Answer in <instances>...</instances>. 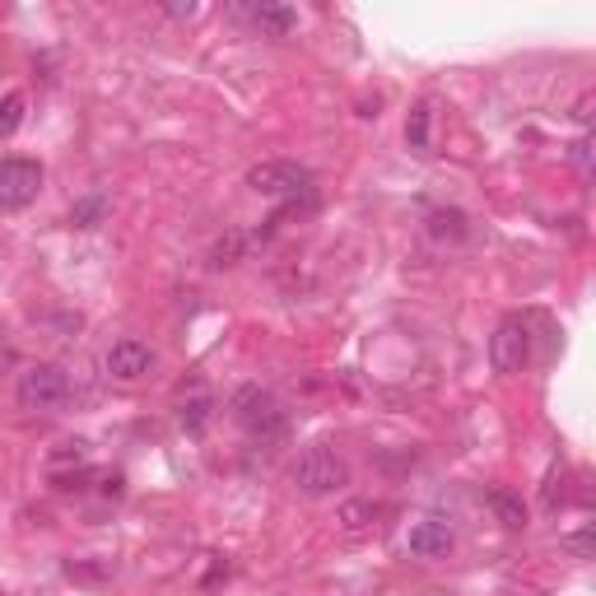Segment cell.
I'll use <instances>...</instances> for the list:
<instances>
[{"label":"cell","mask_w":596,"mask_h":596,"mask_svg":"<svg viewBox=\"0 0 596 596\" xmlns=\"http://www.w3.org/2000/svg\"><path fill=\"white\" fill-rule=\"evenodd\" d=\"M229 420L252 433V439H280L285 433V406L275 401V396L262 387V383H243V387H233L229 396Z\"/></svg>","instance_id":"6da1fadb"},{"label":"cell","mask_w":596,"mask_h":596,"mask_svg":"<svg viewBox=\"0 0 596 596\" xmlns=\"http://www.w3.org/2000/svg\"><path fill=\"white\" fill-rule=\"evenodd\" d=\"M289 481H294L298 494H308V499H327V494L350 485V466H345V456L335 452V448L312 443L308 452H298Z\"/></svg>","instance_id":"7a4b0ae2"},{"label":"cell","mask_w":596,"mask_h":596,"mask_svg":"<svg viewBox=\"0 0 596 596\" xmlns=\"http://www.w3.org/2000/svg\"><path fill=\"white\" fill-rule=\"evenodd\" d=\"M14 396H19V406H24V410L52 415V410H62L70 401V377H66V368H56V364H29L24 373H19Z\"/></svg>","instance_id":"3957f363"},{"label":"cell","mask_w":596,"mask_h":596,"mask_svg":"<svg viewBox=\"0 0 596 596\" xmlns=\"http://www.w3.org/2000/svg\"><path fill=\"white\" fill-rule=\"evenodd\" d=\"M247 187L271 201H298V196H312V173L294 158H266V164L247 168Z\"/></svg>","instance_id":"277c9868"},{"label":"cell","mask_w":596,"mask_h":596,"mask_svg":"<svg viewBox=\"0 0 596 596\" xmlns=\"http://www.w3.org/2000/svg\"><path fill=\"white\" fill-rule=\"evenodd\" d=\"M43 164L37 158H24V154H10L0 158V210H24L37 201L43 191Z\"/></svg>","instance_id":"5b68a950"},{"label":"cell","mask_w":596,"mask_h":596,"mask_svg":"<svg viewBox=\"0 0 596 596\" xmlns=\"http://www.w3.org/2000/svg\"><path fill=\"white\" fill-rule=\"evenodd\" d=\"M531 360V322L527 317H504L499 331L489 335V364L499 373H522Z\"/></svg>","instance_id":"8992f818"},{"label":"cell","mask_w":596,"mask_h":596,"mask_svg":"<svg viewBox=\"0 0 596 596\" xmlns=\"http://www.w3.org/2000/svg\"><path fill=\"white\" fill-rule=\"evenodd\" d=\"M103 368H108V377H117V383H141V377L154 368V350L145 341H135V335H122V341L108 345Z\"/></svg>","instance_id":"52a82bcc"},{"label":"cell","mask_w":596,"mask_h":596,"mask_svg":"<svg viewBox=\"0 0 596 596\" xmlns=\"http://www.w3.org/2000/svg\"><path fill=\"white\" fill-rule=\"evenodd\" d=\"M406 550L415 554V560H448V554L456 550V531L443 518H420L406 531Z\"/></svg>","instance_id":"ba28073f"},{"label":"cell","mask_w":596,"mask_h":596,"mask_svg":"<svg viewBox=\"0 0 596 596\" xmlns=\"http://www.w3.org/2000/svg\"><path fill=\"white\" fill-rule=\"evenodd\" d=\"M247 19H252V29L262 33V37H285V33L298 29V10L275 5V0H262V5H252Z\"/></svg>","instance_id":"9c48e42d"},{"label":"cell","mask_w":596,"mask_h":596,"mask_svg":"<svg viewBox=\"0 0 596 596\" xmlns=\"http://www.w3.org/2000/svg\"><path fill=\"white\" fill-rule=\"evenodd\" d=\"M466 233H471V220L456 206H439V210H429V238L439 247H456V243H466Z\"/></svg>","instance_id":"30bf717a"},{"label":"cell","mask_w":596,"mask_h":596,"mask_svg":"<svg viewBox=\"0 0 596 596\" xmlns=\"http://www.w3.org/2000/svg\"><path fill=\"white\" fill-rule=\"evenodd\" d=\"M210 420H214V396L206 387H196L191 396H183V406H177V424H183L191 439H201V433L210 429Z\"/></svg>","instance_id":"8fae6325"},{"label":"cell","mask_w":596,"mask_h":596,"mask_svg":"<svg viewBox=\"0 0 596 596\" xmlns=\"http://www.w3.org/2000/svg\"><path fill=\"white\" fill-rule=\"evenodd\" d=\"M485 504L494 508V518H499L508 531H522V527H527V504H522L512 489H489Z\"/></svg>","instance_id":"7c38bea8"},{"label":"cell","mask_w":596,"mask_h":596,"mask_svg":"<svg viewBox=\"0 0 596 596\" xmlns=\"http://www.w3.org/2000/svg\"><path fill=\"white\" fill-rule=\"evenodd\" d=\"M377 512H383V508H377L373 499H345L341 512H335V522H341L350 536H360V531H368L377 522Z\"/></svg>","instance_id":"4fadbf2b"},{"label":"cell","mask_w":596,"mask_h":596,"mask_svg":"<svg viewBox=\"0 0 596 596\" xmlns=\"http://www.w3.org/2000/svg\"><path fill=\"white\" fill-rule=\"evenodd\" d=\"M108 220V196L103 191H89V196H79V201L70 206V224L75 229H98Z\"/></svg>","instance_id":"5bb4252c"},{"label":"cell","mask_w":596,"mask_h":596,"mask_svg":"<svg viewBox=\"0 0 596 596\" xmlns=\"http://www.w3.org/2000/svg\"><path fill=\"white\" fill-rule=\"evenodd\" d=\"M429 131H433V112H429V103L410 108V117H406V145H410L415 154H429Z\"/></svg>","instance_id":"9a60e30c"},{"label":"cell","mask_w":596,"mask_h":596,"mask_svg":"<svg viewBox=\"0 0 596 596\" xmlns=\"http://www.w3.org/2000/svg\"><path fill=\"white\" fill-rule=\"evenodd\" d=\"M24 93H5L0 98V135H14L19 126H24Z\"/></svg>","instance_id":"2e32d148"},{"label":"cell","mask_w":596,"mask_h":596,"mask_svg":"<svg viewBox=\"0 0 596 596\" xmlns=\"http://www.w3.org/2000/svg\"><path fill=\"white\" fill-rule=\"evenodd\" d=\"M569 499V489H564V471L554 466L550 471V481H545V489H541V504H545V512H560V504Z\"/></svg>","instance_id":"e0dca14e"},{"label":"cell","mask_w":596,"mask_h":596,"mask_svg":"<svg viewBox=\"0 0 596 596\" xmlns=\"http://www.w3.org/2000/svg\"><path fill=\"white\" fill-rule=\"evenodd\" d=\"M573 560H592V545H596V536H592V527H583V531H573V536H564L560 541Z\"/></svg>","instance_id":"ac0fdd59"},{"label":"cell","mask_w":596,"mask_h":596,"mask_svg":"<svg viewBox=\"0 0 596 596\" xmlns=\"http://www.w3.org/2000/svg\"><path fill=\"white\" fill-rule=\"evenodd\" d=\"M569 164L578 168L583 177H592V135H578V141H573V150H569Z\"/></svg>","instance_id":"d6986e66"},{"label":"cell","mask_w":596,"mask_h":596,"mask_svg":"<svg viewBox=\"0 0 596 596\" xmlns=\"http://www.w3.org/2000/svg\"><path fill=\"white\" fill-rule=\"evenodd\" d=\"M164 14H168V19H191L196 5H191V0H187V5H164Z\"/></svg>","instance_id":"ffe728a7"},{"label":"cell","mask_w":596,"mask_h":596,"mask_svg":"<svg viewBox=\"0 0 596 596\" xmlns=\"http://www.w3.org/2000/svg\"><path fill=\"white\" fill-rule=\"evenodd\" d=\"M271 596H285V592H271Z\"/></svg>","instance_id":"44dd1931"}]
</instances>
